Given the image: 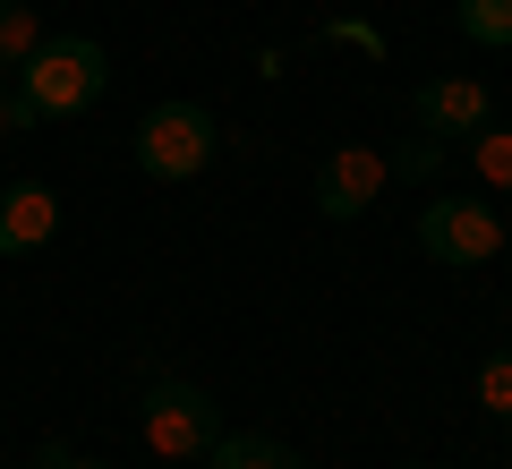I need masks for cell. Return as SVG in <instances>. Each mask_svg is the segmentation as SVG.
Wrapping results in <instances>:
<instances>
[{"mask_svg":"<svg viewBox=\"0 0 512 469\" xmlns=\"http://www.w3.org/2000/svg\"><path fill=\"white\" fill-rule=\"evenodd\" d=\"M18 86H26V103H35L43 120H77V111L103 103L111 60H103V43H94V35H43L35 52H26Z\"/></svg>","mask_w":512,"mask_h":469,"instance_id":"cell-1","label":"cell"},{"mask_svg":"<svg viewBox=\"0 0 512 469\" xmlns=\"http://www.w3.org/2000/svg\"><path fill=\"white\" fill-rule=\"evenodd\" d=\"M214 145H222V128L205 103H154L137 120V171L146 180H197L214 163Z\"/></svg>","mask_w":512,"mask_h":469,"instance_id":"cell-2","label":"cell"},{"mask_svg":"<svg viewBox=\"0 0 512 469\" xmlns=\"http://www.w3.org/2000/svg\"><path fill=\"white\" fill-rule=\"evenodd\" d=\"M214 435H222V410H214L205 384H188V376H154L146 384V444H154V461H205Z\"/></svg>","mask_w":512,"mask_h":469,"instance_id":"cell-3","label":"cell"},{"mask_svg":"<svg viewBox=\"0 0 512 469\" xmlns=\"http://www.w3.org/2000/svg\"><path fill=\"white\" fill-rule=\"evenodd\" d=\"M419 248L436 256V265L470 273V265H495L504 222H495V205H478V197H436V205H419Z\"/></svg>","mask_w":512,"mask_h":469,"instance_id":"cell-4","label":"cell"},{"mask_svg":"<svg viewBox=\"0 0 512 469\" xmlns=\"http://www.w3.org/2000/svg\"><path fill=\"white\" fill-rule=\"evenodd\" d=\"M376 197H384V154H376V145H342V154H325V171H316V214H325V222H359Z\"/></svg>","mask_w":512,"mask_h":469,"instance_id":"cell-5","label":"cell"},{"mask_svg":"<svg viewBox=\"0 0 512 469\" xmlns=\"http://www.w3.org/2000/svg\"><path fill=\"white\" fill-rule=\"evenodd\" d=\"M60 231V197L43 180H9L0 188V256H35Z\"/></svg>","mask_w":512,"mask_h":469,"instance_id":"cell-6","label":"cell"},{"mask_svg":"<svg viewBox=\"0 0 512 469\" xmlns=\"http://www.w3.org/2000/svg\"><path fill=\"white\" fill-rule=\"evenodd\" d=\"M410 111H419L427 137H478V128L495 120V111H487V86H470V77H427Z\"/></svg>","mask_w":512,"mask_h":469,"instance_id":"cell-7","label":"cell"},{"mask_svg":"<svg viewBox=\"0 0 512 469\" xmlns=\"http://www.w3.org/2000/svg\"><path fill=\"white\" fill-rule=\"evenodd\" d=\"M205 469H308V461H299V452H282L274 435H214Z\"/></svg>","mask_w":512,"mask_h":469,"instance_id":"cell-8","label":"cell"},{"mask_svg":"<svg viewBox=\"0 0 512 469\" xmlns=\"http://www.w3.org/2000/svg\"><path fill=\"white\" fill-rule=\"evenodd\" d=\"M453 26L478 52H512V0H453Z\"/></svg>","mask_w":512,"mask_h":469,"instance_id":"cell-9","label":"cell"},{"mask_svg":"<svg viewBox=\"0 0 512 469\" xmlns=\"http://www.w3.org/2000/svg\"><path fill=\"white\" fill-rule=\"evenodd\" d=\"M43 43L35 0H0V69H26V52Z\"/></svg>","mask_w":512,"mask_h":469,"instance_id":"cell-10","label":"cell"},{"mask_svg":"<svg viewBox=\"0 0 512 469\" xmlns=\"http://www.w3.org/2000/svg\"><path fill=\"white\" fill-rule=\"evenodd\" d=\"M436 171H444V137H427V128H419V137H402V145H393V154H384V180H436Z\"/></svg>","mask_w":512,"mask_h":469,"instance_id":"cell-11","label":"cell"},{"mask_svg":"<svg viewBox=\"0 0 512 469\" xmlns=\"http://www.w3.org/2000/svg\"><path fill=\"white\" fill-rule=\"evenodd\" d=\"M470 163H478V180L487 188H512V128H478V145H470Z\"/></svg>","mask_w":512,"mask_h":469,"instance_id":"cell-12","label":"cell"},{"mask_svg":"<svg viewBox=\"0 0 512 469\" xmlns=\"http://www.w3.org/2000/svg\"><path fill=\"white\" fill-rule=\"evenodd\" d=\"M478 401H487L495 418H512V350H495V359L478 367Z\"/></svg>","mask_w":512,"mask_h":469,"instance_id":"cell-13","label":"cell"},{"mask_svg":"<svg viewBox=\"0 0 512 469\" xmlns=\"http://www.w3.org/2000/svg\"><path fill=\"white\" fill-rule=\"evenodd\" d=\"M0 128H43V111L26 103V86H0Z\"/></svg>","mask_w":512,"mask_h":469,"instance_id":"cell-14","label":"cell"},{"mask_svg":"<svg viewBox=\"0 0 512 469\" xmlns=\"http://www.w3.org/2000/svg\"><path fill=\"white\" fill-rule=\"evenodd\" d=\"M60 469H103V461H60Z\"/></svg>","mask_w":512,"mask_h":469,"instance_id":"cell-15","label":"cell"},{"mask_svg":"<svg viewBox=\"0 0 512 469\" xmlns=\"http://www.w3.org/2000/svg\"><path fill=\"white\" fill-rule=\"evenodd\" d=\"M402 469H427V461H402Z\"/></svg>","mask_w":512,"mask_h":469,"instance_id":"cell-16","label":"cell"},{"mask_svg":"<svg viewBox=\"0 0 512 469\" xmlns=\"http://www.w3.org/2000/svg\"><path fill=\"white\" fill-rule=\"evenodd\" d=\"M504 469H512V452H504Z\"/></svg>","mask_w":512,"mask_h":469,"instance_id":"cell-17","label":"cell"}]
</instances>
